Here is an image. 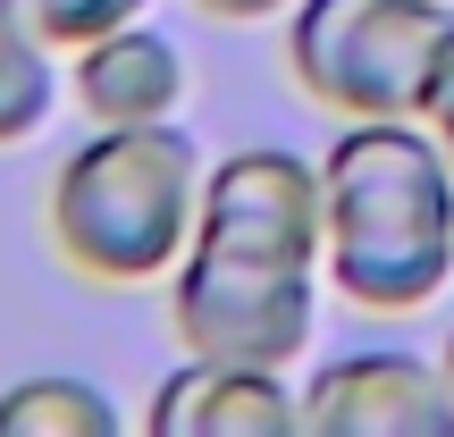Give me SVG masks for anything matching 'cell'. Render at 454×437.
Here are the masks:
<instances>
[{"label": "cell", "mask_w": 454, "mask_h": 437, "mask_svg": "<svg viewBox=\"0 0 454 437\" xmlns=\"http://www.w3.org/2000/svg\"><path fill=\"white\" fill-rule=\"evenodd\" d=\"M320 277L354 311H421L454 277V152L429 118H345L320 160Z\"/></svg>", "instance_id": "1"}, {"label": "cell", "mask_w": 454, "mask_h": 437, "mask_svg": "<svg viewBox=\"0 0 454 437\" xmlns=\"http://www.w3.org/2000/svg\"><path fill=\"white\" fill-rule=\"evenodd\" d=\"M202 227V152L177 118L93 127L51 177V244L93 286H144L185 261Z\"/></svg>", "instance_id": "2"}, {"label": "cell", "mask_w": 454, "mask_h": 437, "mask_svg": "<svg viewBox=\"0 0 454 437\" xmlns=\"http://www.w3.org/2000/svg\"><path fill=\"white\" fill-rule=\"evenodd\" d=\"M286 76L337 118H429L454 76L446 0H294Z\"/></svg>", "instance_id": "3"}, {"label": "cell", "mask_w": 454, "mask_h": 437, "mask_svg": "<svg viewBox=\"0 0 454 437\" xmlns=\"http://www.w3.org/2000/svg\"><path fill=\"white\" fill-rule=\"evenodd\" d=\"M168 320H177L185 354L294 371L311 354V328H320V261L185 244V261L168 269Z\"/></svg>", "instance_id": "4"}, {"label": "cell", "mask_w": 454, "mask_h": 437, "mask_svg": "<svg viewBox=\"0 0 454 437\" xmlns=\"http://www.w3.org/2000/svg\"><path fill=\"white\" fill-rule=\"evenodd\" d=\"M194 244L227 253H270V261H320L328 253V177L320 160L286 144H244L202 168V227Z\"/></svg>", "instance_id": "5"}, {"label": "cell", "mask_w": 454, "mask_h": 437, "mask_svg": "<svg viewBox=\"0 0 454 437\" xmlns=\"http://www.w3.org/2000/svg\"><path fill=\"white\" fill-rule=\"evenodd\" d=\"M303 437H454V387L446 362L395 354H337L303 387Z\"/></svg>", "instance_id": "6"}, {"label": "cell", "mask_w": 454, "mask_h": 437, "mask_svg": "<svg viewBox=\"0 0 454 437\" xmlns=\"http://www.w3.org/2000/svg\"><path fill=\"white\" fill-rule=\"evenodd\" d=\"M160 437H303V395L261 362H211L194 354L152 395Z\"/></svg>", "instance_id": "7"}, {"label": "cell", "mask_w": 454, "mask_h": 437, "mask_svg": "<svg viewBox=\"0 0 454 437\" xmlns=\"http://www.w3.org/2000/svg\"><path fill=\"white\" fill-rule=\"evenodd\" d=\"M67 59H76V110L93 127H152V118H177L185 101V51L152 34L144 17L76 43Z\"/></svg>", "instance_id": "8"}, {"label": "cell", "mask_w": 454, "mask_h": 437, "mask_svg": "<svg viewBox=\"0 0 454 437\" xmlns=\"http://www.w3.org/2000/svg\"><path fill=\"white\" fill-rule=\"evenodd\" d=\"M0 437H118V404L76 371H34L0 395Z\"/></svg>", "instance_id": "9"}, {"label": "cell", "mask_w": 454, "mask_h": 437, "mask_svg": "<svg viewBox=\"0 0 454 437\" xmlns=\"http://www.w3.org/2000/svg\"><path fill=\"white\" fill-rule=\"evenodd\" d=\"M59 93H67L59 84V51L0 0V152L26 144V135H43L51 110H59Z\"/></svg>", "instance_id": "10"}, {"label": "cell", "mask_w": 454, "mask_h": 437, "mask_svg": "<svg viewBox=\"0 0 454 437\" xmlns=\"http://www.w3.org/2000/svg\"><path fill=\"white\" fill-rule=\"evenodd\" d=\"M9 9L26 17L51 51H76V43H93V34L127 26V17H144L152 0H9Z\"/></svg>", "instance_id": "11"}, {"label": "cell", "mask_w": 454, "mask_h": 437, "mask_svg": "<svg viewBox=\"0 0 454 437\" xmlns=\"http://www.w3.org/2000/svg\"><path fill=\"white\" fill-rule=\"evenodd\" d=\"M194 9H211V17H227V26H261V17H278V9H294V0H194Z\"/></svg>", "instance_id": "12"}, {"label": "cell", "mask_w": 454, "mask_h": 437, "mask_svg": "<svg viewBox=\"0 0 454 437\" xmlns=\"http://www.w3.org/2000/svg\"><path fill=\"white\" fill-rule=\"evenodd\" d=\"M429 127L446 135V152H454V76H446V93H438V110H429Z\"/></svg>", "instance_id": "13"}, {"label": "cell", "mask_w": 454, "mask_h": 437, "mask_svg": "<svg viewBox=\"0 0 454 437\" xmlns=\"http://www.w3.org/2000/svg\"><path fill=\"white\" fill-rule=\"evenodd\" d=\"M446 387H454V337H446Z\"/></svg>", "instance_id": "14"}]
</instances>
